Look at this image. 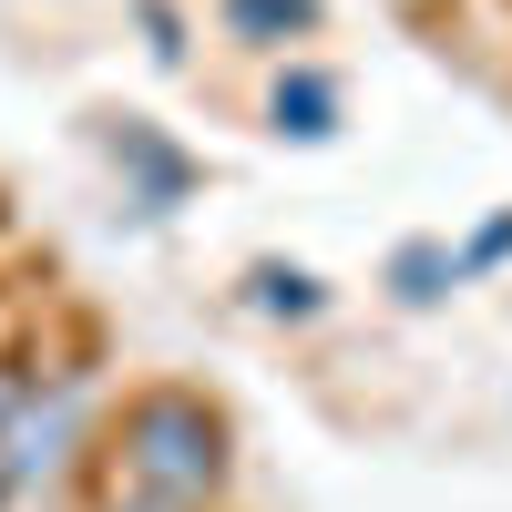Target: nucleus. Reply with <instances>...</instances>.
<instances>
[{
	"instance_id": "obj_1",
	"label": "nucleus",
	"mask_w": 512,
	"mask_h": 512,
	"mask_svg": "<svg viewBox=\"0 0 512 512\" xmlns=\"http://www.w3.org/2000/svg\"><path fill=\"white\" fill-rule=\"evenodd\" d=\"M93 472L113 502H144V512H216L226 472H236V431L226 410L195 390V379H144L103 410V441H93Z\"/></svg>"
},
{
	"instance_id": "obj_2",
	"label": "nucleus",
	"mask_w": 512,
	"mask_h": 512,
	"mask_svg": "<svg viewBox=\"0 0 512 512\" xmlns=\"http://www.w3.org/2000/svg\"><path fill=\"white\" fill-rule=\"evenodd\" d=\"M93 441H103V390L82 359H31L11 410H0V482L11 502H62L82 472H93Z\"/></svg>"
},
{
	"instance_id": "obj_3",
	"label": "nucleus",
	"mask_w": 512,
	"mask_h": 512,
	"mask_svg": "<svg viewBox=\"0 0 512 512\" xmlns=\"http://www.w3.org/2000/svg\"><path fill=\"white\" fill-rule=\"evenodd\" d=\"M103 144H113V164H123V185H134V205H144V216H175V205L195 195V154H185L175 134H154L144 113H123Z\"/></svg>"
},
{
	"instance_id": "obj_4",
	"label": "nucleus",
	"mask_w": 512,
	"mask_h": 512,
	"mask_svg": "<svg viewBox=\"0 0 512 512\" xmlns=\"http://www.w3.org/2000/svg\"><path fill=\"white\" fill-rule=\"evenodd\" d=\"M338 72H318V62H277V82H267V134L277 144H328L338 134Z\"/></svg>"
},
{
	"instance_id": "obj_5",
	"label": "nucleus",
	"mask_w": 512,
	"mask_h": 512,
	"mask_svg": "<svg viewBox=\"0 0 512 512\" xmlns=\"http://www.w3.org/2000/svg\"><path fill=\"white\" fill-rule=\"evenodd\" d=\"M226 31L256 41V52H287V41H308L318 31V0H216Z\"/></svg>"
},
{
	"instance_id": "obj_6",
	"label": "nucleus",
	"mask_w": 512,
	"mask_h": 512,
	"mask_svg": "<svg viewBox=\"0 0 512 512\" xmlns=\"http://www.w3.org/2000/svg\"><path fill=\"white\" fill-rule=\"evenodd\" d=\"M246 308L297 328V318H318V308H328V287H318L308 267H287V256H267V267H246Z\"/></svg>"
},
{
	"instance_id": "obj_7",
	"label": "nucleus",
	"mask_w": 512,
	"mask_h": 512,
	"mask_svg": "<svg viewBox=\"0 0 512 512\" xmlns=\"http://www.w3.org/2000/svg\"><path fill=\"white\" fill-rule=\"evenodd\" d=\"M451 287H461V267H451V246H431V236H410V246L390 256V297H400V308H441Z\"/></svg>"
},
{
	"instance_id": "obj_8",
	"label": "nucleus",
	"mask_w": 512,
	"mask_h": 512,
	"mask_svg": "<svg viewBox=\"0 0 512 512\" xmlns=\"http://www.w3.org/2000/svg\"><path fill=\"white\" fill-rule=\"evenodd\" d=\"M134 21L154 31V62H185V11L175 0H134Z\"/></svg>"
},
{
	"instance_id": "obj_9",
	"label": "nucleus",
	"mask_w": 512,
	"mask_h": 512,
	"mask_svg": "<svg viewBox=\"0 0 512 512\" xmlns=\"http://www.w3.org/2000/svg\"><path fill=\"white\" fill-rule=\"evenodd\" d=\"M502 256H512V216H492L472 246H451V267H461V277H482V267H502Z\"/></svg>"
},
{
	"instance_id": "obj_10",
	"label": "nucleus",
	"mask_w": 512,
	"mask_h": 512,
	"mask_svg": "<svg viewBox=\"0 0 512 512\" xmlns=\"http://www.w3.org/2000/svg\"><path fill=\"white\" fill-rule=\"evenodd\" d=\"M21 369H31L21 349H0V410H11V390H21Z\"/></svg>"
},
{
	"instance_id": "obj_11",
	"label": "nucleus",
	"mask_w": 512,
	"mask_h": 512,
	"mask_svg": "<svg viewBox=\"0 0 512 512\" xmlns=\"http://www.w3.org/2000/svg\"><path fill=\"white\" fill-rule=\"evenodd\" d=\"M93 512H144V502H113V492H103V502H93Z\"/></svg>"
},
{
	"instance_id": "obj_12",
	"label": "nucleus",
	"mask_w": 512,
	"mask_h": 512,
	"mask_svg": "<svg viewBox=\"0 0 512 512\" xmlns=\"http://www.w3.org/2000/svg\"><path fill=\"white\" fill-rule=\"evenodd\" d=\"M0 349H11V308H0Z\"/></svg>"
},
{
	"instance_id": "obj_13",
	"label": "nucleus",
	"mask_w": 512,
	"mask_h": 512,
	"mask_svg": "<svg viewBox=\"0 0 512 512\" xmlns=\"http://www.w3.org/2000/svg\"><path fill=\"white\" fill-rule=\"evenodd\" d=\"M0 512H21V502H11V482H0Z\"/></svg>"
},
{
	"instance_id": "obj_14",
	"label": "nucleus",
	"mask_w": 512,
	"mask_h": 512,
	"mask_svg": "<svg viewBox=\"0 0 512 512\" xmlns=\"http://www.w3.org/2000/svg\"><path fill=\"white\" fill-rule=\"evenodd\" d=\"M31 512H72V502H31Z\"/></svg>"
}]
</instances>
